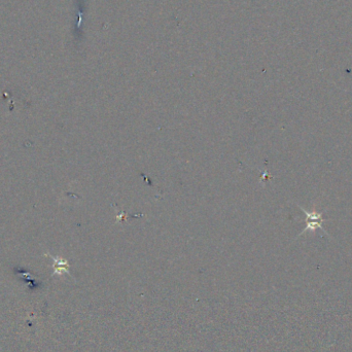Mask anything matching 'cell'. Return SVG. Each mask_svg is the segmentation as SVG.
I'll return each instance as SVG.
<instances>
[{
  "instance_id": "1",
  "label": "cell",
  "mask_w": 352,
  "mask_h": 352,
  "mask_svg": "<svg viewBox=\"0 0 352 352\" xmlns=\"http://www.w3.org/2000/svg\"><path fill=\"white\" fill-rule=\"evenodd\" d=\"M45 256L46 257H49L51 258L53 261H54V272H53V275L52 276H55V275H59L61 276L62 274L66 273L68 275H70V272H69V262L61 257H53L51 253L47 252L45 253Z\"/></svg>"
},
{
  "instance_id": "2",
  "label": "cell",
  "mask_w": 352,
  "mask_h": 352,
  "mask_svg": "<svg viewBox=\"0 0 352 352\" xmlns=\"http://www.w3.org/2000/svg\"><path fill=\"white\" fill-rule=\"evenodd\" d=\"M323 220H318V221H316V220H307L306 222H307V226H306V228L302 231V234L304 233V232H306V231H308V230H312V231H314L315 229H322L321 228V222H322ZM301 234V235H302Z\"/></svg>"
}]
</instances>
